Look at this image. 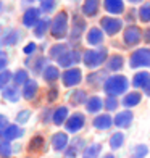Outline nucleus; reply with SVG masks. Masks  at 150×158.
<instances>
[{"instance_id": "obj_1", "label": "nucleus", "mask_w": 150, "mask_h": 158, "mask_svg": "<svg viewBox=\"0 0 150 158\" xmlns=\"http://www.w3.org/2000/svg\"><path fill=\"white\" fill-rule=\"evenodd\" d=\"M103 92L110 97H119L127 94V89H129V79L124 74H113L105 81L103 84Z\"/></svg>"}, {"instance_id": "obj_2", "label": "nucleus", "mask_w": 150, "mask_h": 158, "mask_svg": "<svg viewBox=\"0 0 150 158\" xmlns=\"http://www.w3.org/2000/svg\"><path fill=\"white\" fill-rule=\"evenodd\" d=\"M50 35L56 40H63L65 37L69 35V15H68V11L61 10L52 18Z\"/></svg>"}, {"instance_id": "obj_3", "label": "nucleus", "mask_w": 150, "mask_h": 158, "mask_svg": "<svg viewBox=\"0 0 150 158\" xmlns=\"http://www.w3.org/2000/svg\"><path fill=\"white\" fill-rule=\"evenodd\" d=\"M108 60V50L106 47H97V48H89L82 53V63L89 69H97Z\"/></svg>"}, {"instance_id": "obj_4", "label": "nucleus", "mask_w": 150, "mask_h": 158, "mask_svg": "<svg viewBox=\"0 0 150 158\" xmlns=\"http://www.w3.org/2000/svg\"><path fill=\"white\" fill-rule=\"evenodd\" d=\"M129 68L139 69V68H150V47L135 48L129 56Z\"/></svg>"}, {"instance_id": "obj_5", "label": "nucleus", "mask_w": 150, "mask_h": 158, "mask_svg": "<svg viewBox=\"0 0 150 158\" xmlns=\"http://www.w3.org/2000/svg\"><path fill=\"white\" fill-rule=\"evenodd\" d=\"M140 40H144V31L137 24H129L123 31V42L126 47H137Z\"/></svg>"}, {"instance_id": "obj_6", "label": "nucleus", "mask_w": 150, "mask_h": 158, "mask_svg": "<svg viewBox=\"0 0 150 158\" xmlns=\"http://www.w3.org/2000/svg\"><path fill=\"white\" fill-rule=\"evenodd\" d=\"M123 26H124V21L118 16H103L100 19V27H102V31L106 35H110V37L116 35L121 29H123Z\"/></svg>"}, {"instance_id": "obj_7", "label": "nucleus", "mask_w": 150, "mask_h": 158, "mask_svg": "<svg viewBox=\"0 0 150 158\" xmlns=\"http://www.w3.org/2000/svg\"><path fill=\"white\" fill-rule=\"evenodd\" d=\"M82 81V71L81 68H68L61 73V84L63 87L66 89H71V87H76V85H79Z\"/></svg>"}, {"instance_id": "obj_8", "label": "nucleus", "mask_w": 150, "mask_h": 158, "mask_svg": "<svg viewBox=\"0 0 150 158\" xmlns=\"http://www.w3.org/2000/svg\"><path fill=\"white\" fill-rule=\"evenodd\" d=\"M87 29V23H85V19L81 16V15H73V19H71V27H69V35L68 39L71 42H77L81 39V35L85 32Z\"/></svg>"}, {"instance_id": "obj_9", "label": "nucleus", "mask_w": 150, "mask_h": 158, "mask_svg": "<svg viewBox=\"0 0 150 158\" xmlns=\"http://www.w3.org/2000/svg\"><path fill=\"white\" fill-rule=\"evenodd\" d=\"M81 60H82V55H81L79 50L77 48H69L66 53H63L60 58L56 60V63H58L60 68L68 69V68H74L77 63H81Z\"/></svg>"}, {"instance_id": "obj_10", "label": "nucleus", "mask_w": 150, "mask_h": 158, "mask_svg": "<svg viewBox=\"0 0 150 158\" xmlns=\"http://www.w3.org/2000/svg\"><path fill=\"white\" fill-rule=\"evenodd\" d=\"M85 126V114L81 111H74L73 114H69V118L65 123V129L68 134H76Z\"/></svg>"}, {"instance_id": "obj_11", "label": "nucleus", "mask_w": 150, "mask_h": 158, "mask_svg": "<svg viewBox=\"0 0 150 158\" xmlns=\"http://www.w3.org/2000/svg\"><path fill=\"white\" fill-rule=\"evenodd\" d=\"M134 121V113L131 110H121L119 113L115 114V118H113V124H115L119 129H129L131 124Z\"/></svg>"}, {"instance_id": "obj_12", "label": "nucleus", "mask_w": 150, "mask_h": 158, "mask_svg": "<svg viewBox=\"0 0 150 158\" xmlns=\"http://www.w3.org/2000/svg\"><path fill=\"white\" fill-rule=\"evenodd\" d=\"M106 74H108V73H106V69L92 71V73H89L87 77H85V82H87L90 87H94V89H100V87H103L105 81L110 77V76H106Z\"/></svg>"}, {"instance_id": "obj_13", "label": "nucleus", "mask_w": 150, "mask_h": 158, "mask_svg": "<svg viewBox=\"0 0 150 158\" xmlns=\"http://www.w3.org/2000/svg\"><path fill=\"white\" fill-rule=\"evenodd\" d=\"M50 143H52V148L55 152H65L66 147L69 145V137H68V132H63V131H58L52 135L50 139Z\"/></svg>"}, {"instance_id": "obj_14", "label": "nucleus", "mask_w": 150, "mask_h": 158, "mask_svg": "<svg viewBox=\"0 0 150 158\" xmlns=\"http://www.w3.org/2000/svg\"><path fill=\"white\" fill-rule=\"evenodd\" d=\"M105 40V32L102 31V27H90L85 34V42L92 47H102Z\"/></svg>"}, {"instance_id": "obj_15", "label": "nucleus", "mask_w": 150, "mask_h": 158, "mask_svg": "<svg viewBox=\"0 0 150 158\" xmlns=\"http://www.w3.org/2000/svg\"><path fill=\"white\" fill-rule=\"evenodd\" d=\"M40 8H35V6H29L24 13H23V26L24 27H32L42 19L40 18Z\"/></svg>"}, {"instance_id": "obj_16", "label": "nucleus", "mask_w": 150, "mask_h": 158, "mask_svg": "<svg viewBox=\"0 0 150 158\" xmlns=\"http://www.w3.org/2000/svg\"><path fill=\"white\" fill-rule=\"evenodd\" d=\"M103 8L110 16H118L126 11L124 0H103Z\"/></svg>"}, {"instance_id": "obj_17", "label": "nucleus", "mask_w": 150, "mask_h": 158, "mask_svg": "<svg viewBox=\"0 0 150 158\" xmlns=\"http://www.w3.org/2000/svg\"><path fill=\"white\" fill-rule=\"evenodd\" d=\"M2 139L3 140H6V142H11V140H16V139H19V137H23V134H24V129L21 127L19 124H11L10 123V126H6L2 132Z\"/></svg>"}, {"instance_id": "obj_18", "label": "nucleus", "mask_w": 150, "mask_h": 158, "mask_svg": "<svg viewBox=\"0 0 150 158\" xmlns=\"http://www.w3.org/2000/svg\"><path fill=\"white\" fill-rule=\"evenodd\" d=\"M100 6H102V0H84L81 11L85 18H94L98 15Z\"/></svg>"}, {"instance_id": "obj_19", "label": "nucleus", "mask_w": 150, "mask_h": 158, "mask_svg": "<svg viewBox=\"0 0 150 158\" xmlns=\"http://www.w3.org/2000/svg\"><path fill=\"white\" fill-rule=\"evenodd\" d=\"M92 126L95 129H98V131H106V129L113 127L115 124H113V118L110 116V113H100L97 116H94Z\"/></svg>"}, {"instance_id": "obj_20", "label": "nucleus", "mask_w": 150, "mask_h": 158, "mask_svg": "<svg viewBox=\"0 0 150 158\" xmlns=\"http://www.w3.org/2000/svg\"><path fill=\"white\" fill-rule=\"evenodd\" d=\"M140 102H142V94L139 90H131V92H127V94H124L123 98H121V105H123L126 110H131L134 106H137Z\"/></svg>"}, {"instance_id": "obj_21", "label": "nucleus", "mask_w": 150, "mask_h": 158, "mask_svg": "<svg viewBox=\"0 0 150 158\" xmlns=\"http://www.w3.org/2000/svg\"><path fill=\"white\" fill-rule=\"evenodd\" d=\"M85 147L87 145H85V140L82 137H74V142L69 143L65 150V158H77V155H79Z\"/></svg>"}, {"instance_id": "obj_22", "label": "nucleus", "mask_w": 150, "mask_h": 158, "mask_svg": "<svg viewBox=\"0 0 150 158\" xmlns=\"http://www.w3.org/2000/svg\"><path fill=\"white\" fill-rule=\"evenodd\" d=\"M69 118V108L66 105H60L53 110V116H52V123L55 126H65L66 119Z\"/></svg>"}, {"instance_id": "obj_23", "label": "nucleus", "mask_w": 150, "mask_h": 158, "mask_svg": "<svg viewBox=\"0 0 150 158\" xmlns=\"http://www.w3.org/2000/svg\"><path fill=\"white\" fill-rule=\"evenodd\" d=\"M37 92H39V84H37V81H35V79H29V81L23 85V89H21L23 98L27 100V102L34 100L35 95H37Z\"/></svg>"}, {"instance_id": "obj_24", "label": "nucleus", "mask_w": 150, "mask_h": 158, "mask_svg": "<svg viewBox=\"0 0 150 158\" xmlns=\"http://www.w3.org/2000/svg\"><path fill=\"white\" fill-rule=\"evenodd\" d=\"M103 110V98L98 95H92L89 97V100L85 102V111L90 114H100V111Z\"/></svg>"}, {"instance_id": "obj_25", "label": "nucleus", "mask_w": 150, "mask_h": 158, "mask_svg": "<svg viewBox=\"0 0 150 158\" xmlns=\"http://www.w3.org/2000/svg\"><path fill=\"white\" fill-rule=\"evenodd\" d=\"M124 66V56L119 55V53H115L108 56V60L105 63V69L106 71H111V73H116V71H121Z\"/></svg>"}, {"instance_id": "obj_26", "label": "nucleus", "mask_w": 150, "mask_h": 158, "mask_svg": "<svg viewBox=\"0 0 150 158\" xmlns=\"http://www.w3.org/2000/svg\"><path fill=\"white\" fill-rule=\"evenodd\" d=\"M42 79H44L47 84H55L58 79H61L60 68L55 66V64H47V68L44 69V73H42Z\"/></svg>"}, {"instance_id": "obj_27", "label": "nucleus", "mask_w": 150, "mask_h": 158, "mask_svg": "<svg viewBox=\"0 0 150 158\" xmlns=\"http://www.w3.org/2000/svg\"><path fill=\"white\" fill-rule=\"evenodd\" d=\"M47 58L45 56H35V58L32 60V58H27L26 60V66H31V69H32V73H35V74H40L42 76V73H44V69L47 68Z\"/></svg>"}, {"instance_id": "obj_28", "label": "nucleus", "mask_w": 150, "mask_h": 158, "mask_svg": "<svg viewBox=\"0 0 150 158\" xmlns=\"http://www.w3.org/2000/svg\"><path fill=\"white\" fill-rule=\"evenodd\" d=\"M68 100H69V105L79 106V105H85V102L89 100V97H87V92H85L84 89H74L69 94Z\"/></svg>"}, {"instance_id": "obj_29", "label": "nucleus", "mask_w": 150, "mask_h": 158, "mask_svg": "<svg viewBox=\"0 0 150 158\" xmlns=\"http://www.w3.org/2000/svg\"><path fill=\"white\" fill-rule=\"evenodd\" d=\"M50 26H52V19L50 18H42L37 24L34 26V35L37 39H42V37H45L47 32H50Z\"/></svg>"}, {"instance_id": "obj_30", "label": "nucleus", "mask_w": 150, "mask_h": 158, "mask_svg": "<svg viewBox=\"0 0 150 158\" xmlns=\"http://www.w3.org/2000/svg\"><path fill=\"white\" fill-rule=\"evenodd\" d=\"M23 97V94H21V89L18 87V85H8L6 89H3V98L6 100V102H11V103H16L19 102V98Z\"/></svg>"}, {"instance_id": "obj_31", "label": "nucleus", "mask_w": 150, "mask_h": 158, "mask_svg": "<svg viewBox=\"0 0 150 158\" xmlns=\"http://www.w3.org/2000/svg\"><path fill=\"white\" fill-rule=\"evenodd\" d=\"M19 40V31L18 29H6L2 35V44L6 47H11V45H16Z\"/></svg>"}, {"instance_id": "obj_32", "label": "nucleus", "mask_w": 150, "mask_h": 158, "mask_svg": "<svg viewBox=\"0 0 150 158\" xmlns=\"http://www.w3.org/2000/svg\"><path fill=\"white\" fill-rule=\"evenodd\" d=\"M44 145H45V139H44V135L35 134V135H32V139L29 140V143H27V152H31V153L42 152Z\"/></svg>"}, {"instance_id": "obj_33", "label": "nucleus", "mask_w": 150, "mask_h": 158, "mask_svg": "<svg viewBox=\"0 0 150 158\" xmlns=\"http://www.w3.org/2000/svg\"><path fill=\"white\" fill-rule=\"evenodd\" d=\"M148 81H150V73L148 71H137V73L132 76L131 84H132V87H135V89H142Z\"/></svg>"}, {"instance_id": "obj_34", "label": "nucleus", "mask_w": 150, "mask_h": 158, "mask_svg": "<svg viewBox=\"0 0 150 158\" xmlns=\"http://www.w3.org/2000/svg\"><path fill=\"white\" fill-rule=\"evenodd\" d=\"M100 152H102V143L92 142V143H89V145L82 150L81 156L82 158H98L100 156Z\"/></svg>"}, {"instance_id": "obj_35", "label": "nucleus", "mask_w": 150, "mask_h": 158, "mask_svg": "<svg viewBox=\"0 0 150 158\" xmlns=\"http://www.w3.org/2000/svg\"><path fill=\"white\" fill-rule=\"evenodd\" d=\"M69 50V45L68 44H63V42H60V44H55L48 48V58H52V60H58L60 56L63 53H66Z\"/></svg>"}, {"instance_id": "obj_36", "label": "nucleus", "mask_w": 150, "mask_h": 158, "mask_svg": "<svg viewBox=\"0 0 150 158\" xmlns=\"http://www.w3.org/2000/svg\"><path fill=\"white\" fill-rule=\"evenodd\" d=\"M124 142H126V135H124L123 132H121V131L113 132V134L110 135V140H108L111 150H119L121 147L124 145Z\"/></svg>"}, {"instance_id": "obj_37", "label": "nucleus", "mask_w": 150, "mask_h": 158, "mask_svg": "<svg viewBox=\"0 0 150 158\" xmlns=\"http://www.w3.org/2000/svg\"><path fill=\"white\" fill-rule=\"evenodd\" d=\"M27 81H29V73H27L26 69L21 68V69H16L15 73H13V84L18 85V87L19 85H24Z\"/></svg>"}, {"instance_id": "obj_38", "label": "nucleus", "mask_w": 150, "mask_h": 158, "mask_svg": "<svg viewBox=\"0 0 150 158\" xmlns=\"http://www.w3.org/2000/svg\"><path fill=\"white\" fill-rule=\"evenodd\" d=\"M147 155H148V147L145 143H137V145L132 147L129 158H145Z\"/></svg>"}, {"instance_id": "obj_39", "label": "nucleus", "mask_w": 150, "mask_h": 158, "mask_svg": "<svg viewBox=\"0 0 150 158\" xmlns=\"http://www.w3.org/2000/svg\"><path fill=\"white\" fill-rule=\"evenodd\" d=\"M118 106H119V100H118V97H110V95H106V98L103 100V108H105L106 113L116 111V110H118Z\"/></svg>"}, {"instance_id": "obj_40", "label": "nucleus", "mask_w": 150, "mask_h": 158, "mask_svg": "<svg viewBox=\"0 0 150 158\" xmlns=\"http://www.w3.org/2000/svg\"><path fill=\"white\" fill-rule=\"evenodd\" d=\"M137 15H139V21H142V23H150V2L148 3H142L139 6Z\"/></svg>"}, {"instance_id": "obj_41", "label": "nucleus", "mask_w": 150, "mask_h": 158, "mask_svg": "<svg viewBox=\"0 0 150 158\" xmlns=\"http://www.w3.org/2000/svg\"><path fill=\"white\" fill-rule=\"evenodd\" d=\"M10 81H13V73L8 69L0 71V89H6L10 85Z\"/></svg>"}, {"instance_id": "obj_42", "label": "nucleus", "mask_w": 150, "mask_h": 158, "mask_svg": "<svg viewBox=\"0 0 150 158\" xmlns=\"http://www.w3.org/2000/svg\"><path fill=\"white\" fill-rule=\"evenodd\" d=\"M11 153H13L11 143L2 139V140H0V158H10Z\"/></svg>"}, {"instance_id": "obj_43", "label": "nucleus", "mask_w": 150, "mask_h": 158, "mask_svg": "<svg viewBox=\"0 0 150 158\" xmlns=\"http://www.w3.org/2000/svg\"><path fill=\"white\" fill-rule=\"evenodd\" d=\"M58 95H60L58 87H56L55 84H50V87L47 89V102H48V103H53L55 100L58 98Z\"/></svg>"}, {"instance_id": "obj_44", "label": "nucleus", "mask_w": 150, "mask_h": 158, "mask_svg": "<svg viewBox=\"0 0 150 158\" xmlns=\"http://www.w3.org/2000/svg\"><path fill=\"white\" fill-rule=\"evenodd\" d=\"M31 110H21L16 114V124H26L31 119Z\"/></svg>"}, {"instance_id": "obj_45", "label": "nucleus", "mask_w": 150, "mask_h": 158, "mask_svg": "<svg viewBox=\"0 0 150 158\" xmlns=\"http://www.w3.org/2000/svg\"><path fill=\"white\" fill-rule=\"evenodd\" d=\"M55 5H56V0H40V11L44 13H50L55 10Z\"/></svg>"}, {"instance_id": "obj_46", "label": "nucleus", "mask_w": 150, "mask_h": 158, "mask_svg": "<svg viewBox=\"0 0 150 158\" xmlns=\"http://www.w3.org/2000/svg\"><path fill=\"white\" fill-rule=\"evenodd\" d=\"M35 50H37V45H35V42H27V44L24 45V48H23V53L27 55V56H31L32 53H35Z\"/></svg>"}, {"instance_id": "obj_47", "label": "nucleus", "mask_w": 150, "mask_h": 158, "mask_svg": "<svg viewBox=\"0 0 150 158\" xmlns=\"http://www.w3.org/2000/svg\"><path fill=\"white\" fill-rule=\"evenodd\" d=\"M52 116H53V110H50V108H45L44 111H42L40 114V119H42V123H48V121H52Z\"/></svg>"}, {"instance_id": "obj_48", "label": "nucleus", "mask_w": 150, "mask_h": 158, "mask_svg": "<svg viewBox=\"0 0 150 158\" xmlns=\"http://www.w3.org/2000/svg\"><path fill=\"white\" fill-rule=\"evenodd\" d=\"M6 64H8V56H6L5 52L0 53V71L6 69Z\"/></svg>"}, {"instance_id": "obj_49", "label": "nucleus", "mask_w": 150, "mask_h": 158, "mask_svg": "<svg viewBox=\"0 0 150 158\" xmlns=\"http://www.w3.org/2000/svg\"><path fill=\"white\" fill-rule=\"evenodd\" d=\"M6 126H10V121H8V118H6L5 114L0 113V132H2Z\"/></svg>"}, {"instance_id": "obj_50", "label": "nucleus", "mask_w": 150, "mask_h": 158, "mask_svg": "<svg viewBox=\"0 0 150 158\" xmlns=\"http://www.w3.org/2000/svg\"><path fill=\"white\" fill-rule=\"evenodd\" d=\"M135 16L139 18V15H137V10L127 11V13H126V21H132V23H134V19H135Z\"/></svg>"}, {"instance_id": "obj_51", "label": "nucleus", "mask_w": 150, "mask_h": 158, "mask_svg": "<svg viewBox=\"0 0 150 158\" xmlns=\"http://www.w3.org/2000/svg\"><path fill=\"white\" fill-rule=\"evenodd\" d=\"M144 42L145 44H150V27H147L144 31Z\"/></svg>"}, {"instance_id": "obj_52", "label": "nucleus", "mask_w": 150, "mask_h": 158, "mask_svg": "<svg viewBox=\"0 0 150 158\" xmlns=\"http://www.w3.org/2000/svg\"><path fill=\"white\" fill-rule=\"evenodd\" d=\"M142 90H144V95L145 97H150V81L144 85V87H142Z\"/></svg>"}, {"instance_id": "obj_53", "label": "nucleus", "mask_w": 150, "mask_h": 158, "mask_svg": "<svg viewBox=\"0 0 150 158\" xmlns=\"http://www.w3.org/2000/svg\"><path fill=\"white\" fill-rule=\"evenodd\" d=\"M102 158H116V156H115V153H111V152H108V153H105V155H103Z\"/></svg>"}, {"instance_id": "obj_54", "label": "nucleus", "mask_w": 150, "mask_h": 158, "mask_svg": "<svg viewBox=\"0 0 150 158\" xmlns=\"http://www.w3.org/2000/svg\"><path fill=\"white\" fill-rule=\"evenodd\" d=\"M127 2H131V3H139V2H142V0H127Z\"/></svg>"}, {"instance_id": "obj_55", "label": "nucleus", "mask_w": 150, "mask_h": 158, "mask_svg": "<svg viewBox=\"0 0 150 158\" xmlns=\"http://www.w3.org/2000/svg\"><path fill=\"white\" fill-rule=\"evenodd\" d=\"M2 6H3V3H2V0H0V11H2Z\"/></svg>"}, {"instance_id": "obj_56", "label": "nucleus", "mask_w": 150, "mask_h": 158, "mask_svg": "<svg viewBox=\"0 0 150 158\" xmlns=\"http://www.w3.org/2000/svg\"><path fill=\"white\" fill-rule=\"evenodd\" d=\"M29 2H34V0H29Z\"/></svg>"}, {"instance_id": "obj_57", "label": "nucleus", "mask_w": 150, "mask_h": 158, "mask_svg": "<svg viewBox=\"0 0 150 158\" xmlns=\"http://www.w3.org/2000/svg\"><path fill=\"white\" fill-rule=\"evenodd\" d=\"M0 53H2V50H0Z\"/></svg>"}]
</instances>
